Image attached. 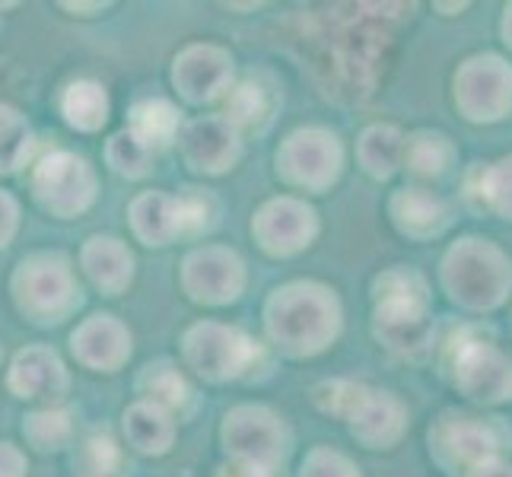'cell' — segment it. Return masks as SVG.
<instances>
[{
  "mask_svg": "<svg viewBox=\"0 0 512 477\" xmlns=\"http://www.w3.org/2000/svg\"><path fill=\"white\" fill-rule=\"evenodd\" d=\"M90 112L86 118H90V128H96L99 121H105V109H109V105H105V96L102 93H96V99L93 102H86V83H80V86H74V93H70V99H67V112L74 115V112Z\"/></svg>",
  "mask_w": 512,
  "mask_h": 477,
  "instance_id": "1",
  "label": "cell"
}]
</instances>
